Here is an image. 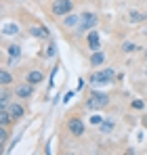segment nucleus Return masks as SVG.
Here are the masks:
<instances>
[{"label":"nucleus","instance_id":"9","mask_svg":"<svg viewBox=\"0 0 147 155\" xmlns=\"http://www.w3.org/2000/svg\"><path fill=\"white\" fill-rule=\"evenodd\" d=\"M78 25H80V15H76V13H70V15H65V19H63V29L78 27Z\"/></svg>","mask_w":147,"mask_h":155},{"label":"nucleus","instance_id":"24","mask_svg":"<svg viewBox=\"0 0 147 155\" xmlns=\"http://www.w3.org/2000/svg\"><path fill=\"white\" fill-rule=\"evenodd\" d=\"M74 97V92H67V94H65V97H63V103H67V101H70V99H72Z\"/></svg>","mask_w":147,"mask_h":155},{"label":"nucleus","instance_id":"5","mask_svg":"<svg viewBox=\"0 0 147 155\" xmlns=\"http://www.w3.org/2000/svg\"><path fill=\"white\" fill-rule=\"evenodd\" d=\"M67 130H70L72 136H82V134H84V122H82L80 117H72V120L67 122Z\"/></svg>","mask_w":147,"mask_h":155},{"label":"nucleus","instance_id":"21","mask_svg":"<svg viewBox=\"0 0 147 155\" xmlns=\"http://www.w3.org/2000/svg\"><path fill=\"white\" fill-rule=\"evenodd\" d=\"M44 57H55V46H53V44H49V46L44 48Z\"/></svg>","mask_w":147,"mask_h":155},{"label":"nucleus","instance_id":"2","mask_svg":"<svg viewBox=\"0 0 147 155\" xmlns=\"http://www.w3.org/2000/svg\"><path fill=\"white\" fill-rule=\"evenodd\" d=\"M99 23V17L93 13V11H84L82 15H80V25H78V29L84 34V31H91L93 27Z\"/></svg>","mask_w":147,"mask_h":155},{"label":"nucleus","instance_id":"14","mask_svg":"<svg viewBox=\"0 0 147 155\" xmlns=\"http://www.w3.org/2000/svg\"><path fill=\"white\" fill-rule=\"evenodd\" d=\"M2 34H4V36H15V34H19V25H17V23H4Z\"/></svg>","mask_w":147,"mask_h":155},{"label":"nucleus","instance_id":"1","mask_svg":"<svg viewBox=\"0 0 147 155\" xmlns=\"http://www.w3.org/2000/svg\"><path fill=\"white\" fill-rule=\"evenodd\" d=\"M109 105V94H105V92H91V97L86 99V107L88 109H93V111H99V109H105Z\"/></svg>","mask_w":147,"mask_h":155},{"label":"nucleus","instance_id":"16","mask_svg":"<svg viewBox=\"0 0 147 155\" xmlns=\"http://www.w3.org/2000/svg\"><path fill=\"white\" fill-rule=\"evenodd\" d=\"M11 82H13L11 71H9V69H2V71H0V84H2V86H9Z\"/></svg>","mask_w":147,"mask_h":155},{"label":"nucleus","instance_id":"3","mask_svg":"<svg viewBox=\"0 0 147 155\" xmlns=\"http://www.w3.org/2000/svg\"><path fill=\"white\" fill-rule=\"evenodd\" d=\"M74 11V2L72 0H55L53 6H50V13L55 17H65Z\"/></svg>","mask_w":147,"mask_h":155},{"label":"nucleus","instance_id":"12","mask_svg":"<svg viewBox=\"0 0 147 155\" xmlns=\"http://www.w3.org/2000/svg\"><path fill=\"white\" fill-rule=\"evenodd\" d=\"M9 54H11L9 65H15L17 59H19V54H21V46H19V44H11V46H9Z\"/></svg>","mask_w":147,"mask_h":155},{"label":"nucleus","instance_id":"4","mask_svg":"<svg viewBox=\"0 0 147 155\" xmlns=\"http://www.w3.org/2000/svg\"><path fill=\"white\" fill-rule=\"evenodd\" d=\"M114 78H116V69H111V67H107V69H101L97 74H93L91 76V82L93 84H109V82H114Z\"/></svg>","mask_w":147,"mask_h":155},{"label":"nucleus","instance_id":"22","mask_svg":"<svg viewBox=\"0 0 147 155\" xmlns=\"http://www.w3.org/2000/svg\"><path fill=\"white\" fill-rule=\"evenodd\" d=\"M4 140H6V130H4V126H2V130H0V143L4 145Z\"/></svg>","mask_w":147,"mask_h":155},{"label":"nucleus","instance_id":"7","mask_svg":"<svg viewBox=\"0 0 147 155\" xmlns=\"http://www.w3.org/2000/svg\"><path fill=\"white\" fill-rule=\"evenodd\" d=\"M99 46H101V40H99V31H95V29H91L88 31V48L93 52L99 51Z\"/></svg>","mask_w":147,"mask_h":155},{"label":"nucleus","instance_id":"25","mask_svg":"<svg viewBox=\"0 0 147 155\" xmlns=\"http://www.w3.org/2000/svg\"><path fill=\"white\" fill-rule=\"evenodd\" d=\"M101 122H103V120H101V117H97V115L93 117V124H99V126H101Z\"/></svg>","mask_w":147,"mask_h":155},{"label":"nucleus","instance_id":"8","mask_svg":"<svg viewBox=\"0 0 147 155\" xmlns=\"http://www.w3.org/2000/svg\"><path fill=\"white\" fill-rule=\"evenodd\" d=\"M9 113H11L13 122H15V120H21V117L25 115V109L19 103H13V105H9Z\"/></svg>","mask_w":147,"mask_h":155},{"label":"nucleus","instance_id":"6","mask_svg":"<svg viewBox=\"0 0 147 155\" xmlns=\"http://www.w3.org/2000/svg\"><path fill=\"white\" fill-rule=\"evenodd\" d=\"M15 97H21V99H32L34 97V84H17L15 86Z\"/></svg>","mask_w":147,"mask_h":155},{"label":"nucleus","instance_id":"23","mask_svg":"<svg viewBox=\"0 0 147 155\" xmlns=\"http://www.w3.org/2000/svg\"><path fill=\"white\" fill-rule=\"evenodd\" d=\"M132 107H135V109H143L145 105H143V101H132Z\"/></svg>","mask_w":147,"mask_h":155},{"label":"nucleus","instance_id":"13","mask_svg":"<svg viewBox=\"0 0 147 155\" xmlns=\"http://www.w3.org/2000/svg\"><path fill=\"white\" fill-rule=\"evenodd\" d=\"M143 19H145V15H143L141 11H137V8H130V11H128V21H130V23H141Z\"/></svg>","mask_w":147,"mask_h":155},{"label":"nucleus","instance_id":"18","mask_svg":"<svg viewBox=\"0 0 147 155\" xmlns=\"http://www.w3.org/2000/svg\"><path fill=\"white\" fill-rule=\"evenodd\" d=\"M122 51H124V52H135V51H139V46H137L135 42H130V40H126V42L122 44Z\"/></svg>","mask_w":147,"mask_h":155},{"label":"nucleus","instance_id":"19","mask_svg":"<svg viewBox=\"0 0 147 155\" xmlns=\"http://www.w3.org/2000/svg\"><path fill=\"white\" fill-rule=\"evenodd\" d=\"M9 97H11L9 92H2V97H0V107H2V109H6V105H9Z\"/></svg>","mask_w":147,"mask_h":155},{"label":"nucleus","instance_id":"27","mask_svg":"<svg viewBox=\"0 0 147 155\" xmlns=\"http://www.w3.org/2000/svg\"><path fill=\"white\" fill-rule=\"evenodd\" d=\"M145 57H147V51H145Z\"/></svg>","mask_w":147,"mask_h":155},{"label":"nucleus","instance_id":"26","mask_svg":"<svg viewBox=\"0 0 147 155\" xmlns=\"http://www.w3.org/2000/svg\"><path fill=\"white\" fill-rule=\"evenodd\" d=\"M143 74H145V76H147V65H145V67H143Z\"/></svg>","mask_w":147,"mask_h":155},{"label":"nucleus","instance_id":"17","mask_svg":"<svg viewBox=\"0 0 147 155\" xmlns=\"http://www.w3.org/2000/svg\"><path fill=\"white\" fill-rule=\"evenodd\" d=\"M9 122H13V117H11V113H9V109H2L0 111V126H9Z\"/></svg>","mask_w":147,"mask_h":155},{"label":"nucleus","instance_id":"20","mask_svg":"<svg viewBox=\"0 0 147 155\" xmlns=\"http://www.w3.org/2000/svg\"><path fill=\"white\" fill-rule=\"evenodd\" d=\"M114 122H101V132H111Z\"/></svg>","mask_w":147,"mask_h":155},{"label":"nucleus","instance_id":"11","mask_svg":"<svg viewBox=\"0 0 147 155\" xmlns=\"http://www.w3.org/2000/svg\"><path fill=\"white\" fill-rule=\"evenodd\" d=\"M29 34L34 36V38H40V40H46L49 38V29L42 25H32L29 27Z\"/></svg>","mask_w":147,"mask_h":155},{"label":"nucleus","instance_id":"15","mask_svg":"<svg viewBox=\"0 0 147 155\" xmlns=\"http://www.w3.org/2000/svg\"><path fill=\"white\" fill-rule=\"evenodd\" d=\"M101 63H105V54H103L101 51L93 52V57H91V65H93V67H99Z\"/></svg>","mask_w":147,"mask_h":155},{"label":"nucleus","instance_id":"10","mask_svg":"<svg viewBox=\"0 0 147 155\" xmlns=\"http://www.w3.org/2000/svg\"><path fill=\"white\" fill-rule=\"evenodd\" d=\"M25 80L29 82V84H40L42 80H44V74L40 71V69H32V71H27V76H25Z\"/></svg>","mask_w":147,"mask_h":155}]
</instances>
